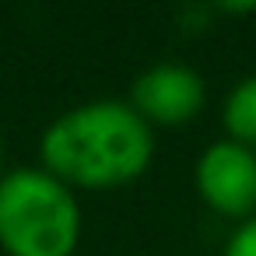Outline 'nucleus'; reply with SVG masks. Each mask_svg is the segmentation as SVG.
Segmentation results:
<instances>
[{
  "label": "nucleus",
  "mask_w": 256,
  "mask_h": 256,
  "mask_svg": "<svg viewBox=\"0 0 256 256\" xmlns=\"http://www.w3.org/2000/svg\"><path fill=\"white\" fill-rule=\"evenodd\" d=\"M154 154L151 126L130 102L95 98L60 112L39 144L42 168L64 186L112 190L140 179Z\"/></svg>",
  "instance_id": "f257e3e1"
},
{
  "label": "nucleus",
  "mask_w": 256,
  "mask_h": 256,
  "mask_svg": "<svg viewBox=\"0 0 256 256\" xmlns=\"http://www.w3.org/2000/svg\"><path fill=\"white\" fill-rule=\"evenodd\" d=\"M221 123L228 130V140H238V144H246V148L256 151V74L242 78L228 92Z\"/></svg>",
  "instance_id": "39448f33"
},
{
  "label": "nucleus",
  "mask_w": 256,
  "mask_h": 256,
  "mask_svg": "<svg viewBox=\"0 0 256 256\" xmlns=\"http://www.w3.org/2000/svg\"><path fill=\"white\" fill-rule=\"evenodd\" d=\"M224 256H256V218L242 221L232 232V238L224 246Z\"/></svg>",
  "instance_id": "423d86ee"
},
{
  "label": "nucleus",
  "mask_w": 256,
  "mask_h": 256,
  "mask_svg": "<svg viewBox=\"0 0 256 256\" xmlns=\"http://www.w3.org/2000/svg\"><path fill=\"white\" fill-rule=\"evenodd\" d=\"M0 168H4V137H0ZM4 176V172H0Z\"/></svg>",
  "instance_id": "0eeeda50"
},
{
  "label": "nucleus",
  "mask_w": 256,
  "mask_h": 256,
  "mask_svg": "<svg viewBox=\"0 0 256 256\" xmlns=\"http://www.w3.org/2000/svg\"><path fill=\"white\" fill-rule=\"evenodd\" d=\"M78 242L81 207L70 186L28 165L0 176V249L8 256H74Z\"/></svg>",
  "instance_id": "f03ea898"
},
{
  "label": "nucleus",
  "mask_w": 256,
  "mask_h": 256,
  "mask_svg": "<svg viewBox=\"0 0 256 256\" xmlns=\"http://www.w3.org/2000/svg\"><path fill=\"white\" fill-rule=\"evenodd\" d=\"M130 106L148 126H182L204 106V78L186 64H154L130 84Z\"/></svg>",
  "instance_id": "20e7f679"
},
{
  "label": "nucleus",
  "mask_w": 256,
  "mask_h": 256,
  "mask_svg": "<svg viewBox=\"0 0 256 256\" xmlns=\"http://www.w3.org/2000/svg\"><path fill=\"white\" fill-rule=\"evenodd\" d=\"M196 193L221 218H256V151L238 140H214L196 158Z\"/></svg>",
  "instance_id": "7ed1b4c3"
}]
</instances>
